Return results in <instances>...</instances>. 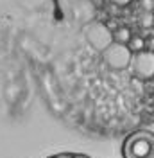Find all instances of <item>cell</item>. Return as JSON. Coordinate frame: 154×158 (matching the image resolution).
Here are the masks:
<instances>
[{"label": "cell", "instance_id": "cell-6", "mask_svg": "<svg viewBox=\"0 0 154 158\" xmlns=\"http://www.w3.org/2000/svg\"><path fill=\"white\" fill-rule=\"evenodd\" d=\"M127 47H129V50L133 52V56L138 54V52H144L145 50V38L144 36H138V34H133V38H131L129 43H127Z\"/></svg>", "mask_w": 154, "mask_h": 158}, {"label": "cell", "instance_id": "cell-8", "mask_svg": "<svg viewBox=\"0 0 154 158\" xmlns=\"http://www.w3.org/2000/svg\"><path fill=\"white\" fill-rule=\"evenodd\" d=\"M116 6H124V4H127V2H131V0H113Z\"/></svg>", "mask_w": 154, "mask_h": 158}, {"label": "cell", "instance_id": "cell-9", "mask_svg": "<svg viewBox=\"0 0 154 158\" xmlns=\"http://www.w3.org/2000/svg\"><path fill=\"white\" fill-rule=\"evenodd\" d=\"M56 158H74L72 155H59V156H56Z\"/></svg>", "mask_w": 154, "mask_h": 158}, {"label": "cell", "instance_id": "cell-5", "mask_svg": "<svg viewBox=\"0 0 154 158\" xmlns=\"http://www.w3.org/2000/svg\"><path fill=\"white\" fill-rule=\"evenodd\" d=\"M133 38V32L129 27L120 25L116 31H113V43H120V45H127Z\"/></svg>", "mask_w": 154, "mask_h": 158}, {"label": "cell", "instance_id": "cell-7", "mask_svg": "<svg viewBox=\"0 0 154 158\" xmlns=\"http://www.w3.org/2000/svg\"><path fill=\"white\" fill-rule=\"evenodd\" d=\"M145 50H149V52H152L154 54V36L145 38Z\"/></svg>", "mask_w": 154, "mask_h": 158}, {"label": "cell", "instance_id": "cell-3", "mask_svg": "<svg viewBox=\"0 0 154 158\" xmlns=\"http://www.w3.org/2000/svg\"><path fill=\"white\" fill-rule=\"evenodd\" d=\"M131 69H133L136 77L144 79V81L152 79L154 77V54L149 52V50L135 54L133 61H131Z\"/></svg>", "mask_w": 154, "mask_h": 158}, {"label": "cell", "instance_id": "cell-1", "mask_svg": "<svg viewBox=\"0 0 154 158\" xmlns=\"http://www.w3.org/2000/svg\"><path fill=\"white\" fill-rule=\"evenodd\" d=\"M125 158H154V135L138 131L127 138L124 146Z\"/></svg>", "mask_w": 154, "mask_h": 158}, {"label": "cell", "instance_id": "cell-4", "mask_svg": "<svg viewBox=\"0 0 154 158\" xmlns=\"http://www.w3.org/2000/svg\"><path fill=\"white\" fill-rule=\"evenodd\" d=\"M88 41L99 50H104L113 43V32L107 29L106 23H91L86 31Z\"/></svg>", "mask_w": 154, "mask_h": 158}, {"label": "cell", "instance_id": "cell-10", "mask_svg": "<svg viewBox=\"0 0 154 158\" xmlns=\"http://www.w3.org/2000/svg\"><path fill=\"white\" fill-rule=\"evenodd\" d=\"M74 158H88V156H84V155H75Z\"/></svg>", "mask_w": 154, "mask_h": 158}, {"label": "cell", "instance_id": "cell-2", "mask_svg": "<svg viewBox=\"0 0 154 158\" xmlns=\"http://www.w3.org/2000/svg\"><path fill=\"white\" fill-rule=\"evenodd\" d=\"M104 61L111 69L115 70H124L131 67L133 61V52L129 50L127 45H120V43H111L106 50H104Z\"/></svg>", "mask_w": 154, "mask_h": 158}]
</instances>
